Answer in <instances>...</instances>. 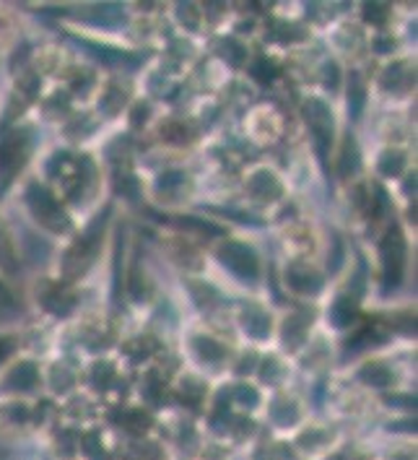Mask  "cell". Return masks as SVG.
<instances>
[{"label":"cell","mask_w":418,"mask_h":460,"mask_svg":"<svg viewBox=\"0 0 418 460\" xmlns=\"http://www.w3.org/2000/svg\"><path fill=\"white\" fill-rule=\"evenodd\" d=\"M8 195L16 203L19 218H24L26 224L31 226V232L45 237V240H52L57 247L68 243L75 232L83 226L68 211V206L52 193L48 182H42L34 172H26Z\"/></svg>","instance_id":"obj_1"},{"label":"cell","mask_w":418,"mask_h":460,"mask_svg":"<svg viewBox=\"0 0 418 460\" xmlns=\"http://www.w3.org/2000/svg\"><path fill=\"white\" fill-rule=\"evenodd\" d=\"M234 198L255 217L275 218L292 200L294 190L286 177L283 167L268 159H255L249 164H242L234 177Z\"/></svg>","instance_id":"obj_2"},{"label":"cell","mask_w":418,"mask_h":460,"mask_svg":"<svg viewBox=\"0 0 418 460\" xmlns=\"http://www.w3.org/2000/svg\"><path fill=\"white\" fill-rule=\"evenodd\" d=\"M367 89L379 112H411L416 102V52H395L377 60Z\"/></svg>","instance_id":"obj_3"},{"label":"cell","mask_w":418,"mask_h":460,"mask_svg":"<svg viewBox=\"0 0 418 460\" xmlns=\"http://www.w3.org/2000/svg\"><path fill=\"white\" fill-rule=\"evenodd\" d=\"M48 398H24V395H0V445L24 447L42 442L52 427Z\"/></svg>","instance_id":"obj_4"},{"label":"cell","mask_w":418,"mask_h":460,"mask_svg":"<svg viewBox=\"0 0 418 460\" xmlns=\"http://www.w3.org/2000/svg\"><path fill=\"white\" fill-rule=\"evenodd\" d=\"M309 416H312V403H309L307 393L294 383L289 388L266 393L257 421L275 439H289L296 429H301L307 424Z\"/></svg>","instance_id":"obj_5"},{"label":"cell","mask_w":418,"mask_h":460,"mask_svg":"<svg viewBox=\"0 0 418 460\" xmlns=\"http://www.w3.org/2000/svg\"><path fill=\"white\" fill-rule=\"evenodd\" d=\"M239 130L249 148L257 151H273L281 144L289 141V112L283 104L273 99H260L247 104L242 118H239Z\"/></svg>","instance_id":"obj_6"},{"label":"cell","mask_w":418,"mask_h":460,"mask_svg":"<svg viewBox=\"0 0 418 460\" xmlns=\"http://www.w3.org/2000/svg\"><path fill=\"white\" fill-rule=\"evenodd\" d=\"M24 279V252H22V234L16 224L0 206V281L16 284Z\"/></svg>","instance_id":"obj_7"},{"label":"cell","mask_w":418,"mask_h":460,"mask_svg":"<svg viewBox=\"0 0 418 460\" xmlns=\"http://www.w3.org/2000/svg\"><path fill=\"white\" fill-rule=\"evenodd\" d=\"M112 460H177L170 445L153 432L148 435L118 437L115 439V456Z\"/></svg>","instance_id":"obj_8"},{"label":"cell","mask_w":418,"mask_h":460,"mask_svg":"<svg viewBox=\"0 0 418 460\" xmlns=\"http://www.w3.org/2000/svg\"><path fill=\"white\" fill-rule=\"evenodd\" d=\"M22 45H24L22 13L11 8L8 3H0V58L13 55Z\"/></svg>","instance_id":"obj_9"}]
</instances>
